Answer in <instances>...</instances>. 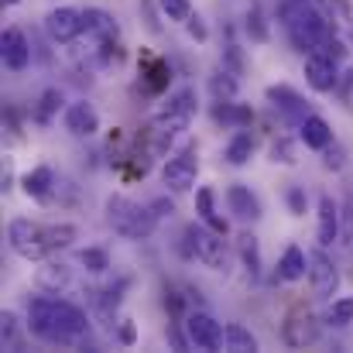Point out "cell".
<instances>
[{
  "label": "cell",
  "mask_w": 353,
  "mask_h": 353,
  "mask_svg": "<svg viewBox=\"0 0 353 353\" xmlns=\"http://www.w3.org/2000/svg\"><path fill=\"white\" fill-rule=\"evenodd\" d=\"M158 10L168 17V21H189L192 17V0H158Z\"/></svg>",
  "instance_id": "31"
},
{
  "label": "cell",
  "mask_w": 353,
  "mask_h": 353,
  "mask_svg": "<svg viewBox=\"0 0 353 353\" xmlns=\"http://www.w3.org/2000/svg\"><path fill=\"white\" fill-rule=\"evenodd\" d=\"M309 285H312V295L316 299H333L336 288H340V271L326 257V247H319V250L309 254Z\"/></svg>",
  "instance_id": "7"
},
{
  "label": "cell",
  "mask_w": 353,
  "mask_h": 353,
  "mask_svg": "<svg viewBox=\"0 0 353 353\" xmlns=\"http://www.w3.org/2000/svg\"><path fill=\"white\" fill-rule=\"evenodd\" d=\"M196 90L192 86H182V90H175L161 107H158V114H154V148H165L175 134H182L185 127H189V120L196 117Z\"/></svg>",
  "instance_id": "2"
},
{
  "label": "cell",
  "mask_w": 353,
  "mask_h": 353,
  "mask_svg": "<svg viewBox=\"0 0 353 353\" xmlns=\"http://www.w3.org/2000/svg\"><path fill=\"white\" fill-rule=\"evenodd\" d=\"M55 185H59V179H55V172H52L48 165H38V168H31V172L21 175L24 196H28V199H38V203H48V199L55 196Z\"/></svg>",
  "instance_id": "16"
},
{
  "label": "cell",
  "mask_w": 353,
  "mask_h": 353,
  "mask_svg": "<svg viewBox=\"0 0 353 353\" xmlns=\"http://www.w3.org/2000/svg\"><path fill=\"white\" fill-rule=\"evenodd\" d=\"M323 165H326L330 172H340V168L347 165V148H343L340 141H333L330 148H323Z\"/></svg>",
  "instance_id": "34"
},
{
  "label": "cell",
  "mask_w": 353,
  "mask_h": 353,
  "mask_svg": "<svg viewBox=\"0 0 353 353\" xmlns=\"http://www.w3.org/2000/svg\"><path fill=\"white\" fill-rule=\"evenodd\" d=\"M264 97H268V103H271V107H274L281 117L288 120V123H295V127L309 117V103H305V100H302V97H299L292 86H285V83H278V86H268V93H264Z\"/></svg>",
  "instance_id": "12"
},
{
  "label": "cell",
  "mask_w": 353,
  "mask_h": 353,
  "mask_svg": "<svg viewBox=\"0 0 353 353\" xmlns=\"http://www.w3.org/2000/svg\"><path fill=\"white\" fill-rule=\"evenodd\" d=\"M62 123H65V130H69L72 137H93V134L100 130V114H97V107H93V103L76 100V103H69V107H65Z\"/></svg>",
  "instance_id": "14"
},
{
  "label": "cell",
  "mask_w": 353,
  "mask_h": 353,
  "mask_svg": "<svg viewBox=\"0 0 353 353\" xmlns=\"http://www.w3.org/2000/svg\"><path fill=\"white\" fill-rule=\"evenodd\" d=\"M28 330L31 336L52 343V333H55V295H34L28 299Z\"/></svg>",
  "instance_id": "10"
},
{
  "label": "cell",
  "mask_w": 353,
  "mask_h": 353,
  "mask_svg": "<svg viewBox=\"0 0 353 353\" xmlns=\"http://www.w3.org/2000/svg\"><path fill=\"white\" fill-rule=\"evenodd\" d=\"M236 254H240L247 274H250V278H261V247H257V236L243 230V234L236 236Z\"/></svg>",
  "instance_id": "25"
},
{
  "label": "cell",
  "mask_w": 353,
  "mask_h": 353,
  "mask_svg": "<svg viewBox=\"0 0 353 353\" xmlns=\"http://www.w3.org/2000/svg\"><path fill=\"white\" fill-rule=\"evenodd\" d=\"M309 274V254L299 243H288L278 261V281H302Z\"/></svg>",
  "instance_id": "19"
},
{
  "label": "cell",
  "mask_w": 353,
  "mask_h": 353,
  "mask_svg": "<svg viewBox=\"0 0 353 353\" xmlns=\"http://www.w3.org/2000/svg\"><path fill=\"white\" fill-rule=\"evenodd\" d=\"M14 182V168H10V158H3V189H10Z\"/></svg>",
  "instance_id": "43"
},
{
  "label": "cell",
  "mask_w": 353,
  "mask_h": 353,
  "mask_svg": "<svg viewBox=\"0 0 353 353\" xmlns=\"http://www.w3.org/2000/svg\"><path fill=\"white\" fill-rule=\"evenodd\" d=\"M250 154H254V134L247 130V127H240L234 137H230V144H227V151H223V158L240 168V165H247L250 161Z\"/></svg>",
  "instance_id": "23"
},
{
  "label": "cell",
  "mask_w": 353,
  "mask_h": 353,
  "mask_svg": "<svg viewBox=\"0 0 353 353\" xmlns=\"http://www.w3.org/2000/svg\"><path fill=\"white\" fill-rule=\"evenodd\" d=\"M185 340L196 350H220L223 347V326L210 316V312H189L185 319Z\"/></svg>",
  "instance_id": "8"
},
{
  "label": "cell",
  "mask_w": 353,
  "mask_h": 353,
  "mask_svg": "<svg viewBox=\"0 0 353 353\" xmlns=\"http://www.w3.org/2000/svg\"><path fill=\"white\" fill-rule=\"evenodd\" d=\"M117 336H120V343H123V347H130V343L137 340V333H134V323H130V319H123V323L117 326Z\"/></svg>",
  "instance_id": "40"
},
{
  "label": "cell",
  "mask_w": 353,
  "mask_h": 353,
  "mask_svg": "<svg viewBox=\"0 0 353 353\" xmlns=\"http://www.w3.org/2000/svg\"><path fill=\"white\" fill-rule=\"evenodd\" d=\"M0 55H3V65L10 72H24L28 62H31V41H28V34L17 31V28H7L3 38H0Z\"/></svg>",
  "instance_id": "13"
},
{
  "label": "cell",
  "mask_w": 353,
  "mask_h": 353,
  "mask_svg": "<svg viewBox=\"0 0 353 353\" xmlns=\"http://www.w3.org/2000/svg\"><path fill=\"white\" fill-rule=\"evenodd\" d=\"M227 206H230L236 223H257L261 220V203L247 185H230L227 189Z\"/></svg>",
  "instance_id": "17"
},
{
  "label": "cell",
  "mask_w": 353,
  "mask_h": 353,
  "mask_svg": "<svg viewBox=\"0 0 353 353\" xmlns=\"http://www.w3.org/2000/svg\"><path fill=\"white\" fill-rule=\"evenodd\" d=\"M281 340H285L292 350L312 347V343L319 340V323H316V316H309V312H292V316L285 319V326H281Z\"/></svg>",
  "instance_id": "11"
},
{
  "label": "cell",
  "mask_w": 353,
  "mask_h": 353,
  "mask_svg": "<svg viewBox=\"0 0 353 353\" xmlns=\"http://www.w3.org/2000/svg\"><path fill=\"white\" fill-rule=\"evenodd\" d=\"M0 340H3V347H14L17 343V316L14 312H3L0 316Z\"/></svg>",
  "instance_id": "35"
},
{
  "label": "cell",
  "mask_w": 353,
  "mask_h": 353,
  "mask_svg": "<svg viewBox=\"0 0 353 353\" xmlns=\"http://www.w3.org/2000/svg\"><path fill=\"white\" fill-rule=\"evenodd\" d=\"M333 326H350L353 323V295H343V299H333L330 305V316H326Z\"/></svg>",
  "instance_id": "29"
},
{
  "label": "cell",
  "mask_w": 353,
  "mask_h": 353,
  "mask_svg": "<svg viewBox=\"0 0 353 353\" xmlns=\"http://www.w3.org/2000/svg\"><path fill=\"white\" fill-rule=\"evenodd\" d=\"M223 347L234 353H254L257 350V336L247 326H240V323H227L223 326Z\"/></svg>",
  "instance_id": "24"
},
{
  "label": "cell",
  "mask_w": 353,
  "mask_h": 353,
  "mask_svg": "<svg viewBox=\"0 0 353 353\" xmlns=\"http://www.w3.org/2000/svg\"><path fill=\"white\" fill-rule=\"evenodd\" d=\"M210 90H213V97L216 100H236V90H240V79H236L234 69H216L213 72V79H210Z\"/></svg>",
  "instance_id": "27"
},
{
  "label": "cell",
  "mask_w": 353,
  "mask_h": 353,
  "mask_svg": "<svg viewBox=\"0 0 353 353\" xmlns=\"http://www.w3.org/2000/svg\"><path fill=\"white\" fill-rule=\"evenodd\" d=\"M107 223L123 240H148L158 227V216L151 206H141L127 196H110L107 199Z\"/></svg>",
  "instance_id": "1"
},
{
  "label": "cell",
  "mask_w": 353,
  "mask_h": 353,
  "mask_svg": "<svg viewBox=\"0 0 353 353\" xmlns=\"http://www.w3.org/2000/svg\"><path fill=\"white\" fill-rule=\"evenodd\" d=\"M343 230V213H340V203L333 196H319V227H316V240L319 247H333L336 236Z\"/></svg>",
  "instance_id": "15"
},
{
  "label": "cell",
  "mask_w": 353,
  "mask_h": 353,
  "mask_svg": "<svg viewBox=\"0 0 353 353\" xmlns=\"http://www.w3.org/2000/svg\"><path fill=\"white\" fill-rule=\"evenodd\" d=\"M62 103H65L62 90H45V93L38 97V103H34V123L48 127V123L55 120V114L62 110Z\"/></svg>",
  "instance_id": "26"
},
{
  "label": "cell",
  "mask_w": 353,
  "mask_h": 353,
  "mask_svg": "<svg viewBox=\"0 0 353 353\" xmlns=\"http://www.w3.org/2000/svg\"><path fill=\"white\" fill-rule=\"evenodd\" d=\"M271 161H274V165H295V161H299V158H295V141H292V137L271 141Z\"/></svg>",
  "instance_id": "32"
},
{
  "label": "cell",
  "mask_w": 353,
  "mask_h": 353,
  "mask_svg": "<svg viewBox=\"0 0 353 353\" xmlns=\"http://www.w3.org/2000/svg\"><path fill=\"white\" fill-rule=\"evenodd\" d=\"M79 264H83L90 274H103V271L110 268V254H107L103 247H86V250H79Z\"/></svg>",
  "instance_id": "28"
},
{
  "label": "cell",
  "mask_w": 353,
  "mask_h": 353,
  "mask_svg": "<svg viewBox=\"0 0 353 353\" xmlns=\"http://www.w3.org/2000/svg\"><path fill=\"white\" fill-rule=\"evenodd\" d=\"M340 236H343V243H347V250L353 257V203L343 206V230H340Z\"/></svg>",
  "instance_id": "39"
},
{
  "label": "cell",
  "mask_w": 353,
  "mask_h": 353,
  "mask_svg": "<svg viewBox=\"0 0 353 353\" xmlns=\"http://www.w3.org/2000/svg\"><path fill=\"white\" fill-rule=\"evenodd\" d=\"M299 141H302L305 148H312V151H323V148H330L336 137H333V127H330L326 120L309 114V117L299 123Z\"/></svg>",
  "instance_id": "18"
},
{
  "label": "cell",
  "mask_w": 353,
  "mask_h": 353,
  "mask_svg": "<svg viewBox=\"0 0 353 353\" xmlns=\"http://www.w3.org/2000/svg\"><path fill=\"white\" fill-rule=\"evenodd\" d=\"M247 31H250V38H254V41H268V28H264V17H261V10H257V7L247 14Z\"/></svg>",
  "instance_id": "37"
},
{
  "label": "cell",
  "mask_w": 353,
  "mask_h": 353,
  "mask_svg": "<svg viewBox=\"0 0 353 353\" xmlns=\"http://www.w3.org/2000/svg\"><path fill=\"white\" fill-rule=\"evenodd\" d=\"M7 243H10V250H14L17 257H24V261H45V257L52 254L48 230H45L41 223H34V220H24V216H17V220L7 223Z\"/></svg>",
  "instance_id": "4"
},
{
  "label": "cell",
  "mask_w": 353,
  "mask_h": 353,
  "mask_svg": "<svg viewBox=\"0 0 353 353\" xmlns=\"http://www.w3.org/2000/svg\"><path fill=\"white\" fill-rule=\"evenodd\" d=\"M69 278H72V274H69V268H65V264L45 261V264L38 268V278H34V281H38V288H41V292H48V295H59V292L69 285Z\"/></svg>",
  "instance_id": "22"
},
{
  "label": "cell",
  "mask_w": 353,
  "mask_h": 353,
  "mask_svg": "<svg viewBox=\"0 0 353 353\" xmlns=\"http://www.w3.org/2000/svg\"><path fill=\"white\" fill-rule=\"evenodd\" d=\"M45 31H48V38H52L55 45L76 41V38L86 31L83 10H79V7H52V10L45 14Z\"/></svg>",
  "instance_id": "6"
},
{
  "label": "cell",
  "mask_w": 353,
  "mask_h": 353,
  "mask_svg": "<svg viewBox=\"0 0 353 353\" xmlns=\"http://www.w3.org/2000/svg\"><path fill=\"white\" fill-rule=\"evenodd\" d=\"M141 7H144V17H148V28H151V31H161V24H158V14H154V7H151V0H141Z\"/></svg>",
  "instance_id": "42"
},
{
  "label": "cell",
  "mask_w": 353,
  "mask_h": 353,
  "mask_svg": "<svg viewBox=\"0 0 353 353\" xmlns=\"http://www.w3.org/2000/svg\"><path fill=\"white\" fill-rule=\"evenodd\" d=\"M185 31H189V38H196V41H206L210 38V28H206V21L192 10V17L185 21Z\"/></svg>",
  "instance_id": "38"
},
{
  "label": "cell",
  "mask_w": 353,
  "mask_h": 353,
  "mask_svg": "<svg viewBox=\"0 0 353 353\" xmlns=\"http://www.w3.org/2000/svg\"><path fill=\"white\" fill-rule=\"evenodd\" d=\"M196 175H199V154L196 148H182L179 154H172L165 165H161V185L168 192H189L196 185Z\"/></svg>",
  "instance_id": "5"
},
{
  "label": "cell",
  "mask_w": 353,
  "mask_h": 353,
  "mask_svg": "<svg viewBox=\"0 0 353 353\" xmlns=\"http://www.w3.org/2000/svg\"><path fill=\"white\" fill-rule=\"evenodd\" d=\"M83 24H86V34H93V38H100V41L117 38V21H114L107 10H100V7H86V10H83Z\"/></svg>",
  "instance_id": "20"
},
{
  "label": "cell",
  "mask_w": 353,
  "mask_h": 353,
  "mask_svg": "<svg viewBox=\"0 0 353 353\" xmlns=\"http://www.w3.org/2000/svg\"><path fill=\"white\" fill-rule=\"evenodd\" d=\"M305 83L316 93H333L340 86V72H336V59H330L326 52H309L305 55Z\"/></svg>",
  "instance_id": "9"
},
{
  "label": "cell",
  "mask_w": 353,
  "mask_h": 353,
  "mask_svg": "<svg viewBox=\"0 0 353 353\" xmlns=\"http://www.w3.org/2000/svg\"><path fill=\"white\" fill-rule=\"evenodd\" d=\"M196 213H199V220L206 223V227H213L216 234H227V220L216 213V192L213 189H199L196 192Z\"/></svg>",
  "instance_id": "21"
},
{
  "label": "cell",
  "mask_w": 353,
  "mask_h": 353,
  "mask_svg": "<svg viewBox=\"0 0 353 353\" xmlns=\"http://www.w3.org/2000/svg\"><path fill=\"white\" fill-rule=\"evenodd\" d=\"M151 210H154V216H158V220H165V216H172V213H175V203H172V199H154V203H151Z\"/></svg>",
  "instance_id": "41"
},
{
  "label": "cell",
  "mask_w": 353,
  "mask_h": 353,
  "mask_svg": "<svg viewBox=\"0 0 353 353\" xmlns=\"http://www.w3.org/2000/svg\"><path fill=\"white\" fill-rule=\"evenodd\" d=\"M144 76H148V86H151V90H161V86H168V79H172V72H168V65H165L161 59H148Z\"/></svg>",
  "instance_id": "33"
},
{
  "label": "cell",
  "mask_w": 353,
  "mask_h": 353,
  "mask_svg": "<svg viewBox=\"0 0 353 353\" xmlns=\"http://www.w3.org/2000/svg\"><path fill=\"white\" fill-rule=\"evenodd\" d=\"M48 230V243H52V250H62V247H69L76 236H79V230L72 227V223H52V227H45Z\"/></svg>",
  "instance_id": "30"
},
{
  "label": "cell",
  "mask_w": 353,
  "mask_h": 353,
  "mask_svg": "<svg viewBox=\"0 0 353 353\" xmlns=\"http://www.w3.org/2000/svg\"><path fill=\"white\" fill-rule=\"evenodd\" d=\"M285 199H288V210H292V216H305V206H309V199H305V189L292 185V189L285 192Z\"/></svg>",
  "instance_id": "36"
},
{
  "label": "cell",
  "mask_w": 353,
  "mask_h": 353,
  "mask_svg": "<svg viewBox=\"0 0 353 353\" xmlns=\"http://www.w3.org/2000/svg\"><path fill=\"white\" fill-rule=\"evenodd\" d=\"M223 236L227 234H216V230L206 227V223H189L185 234H182V250H185L189 257H196V261H199L203 268H210V271H227L230 250H227Z\"/></svg>",
  "instance_id": "3"
}]
</instances>
